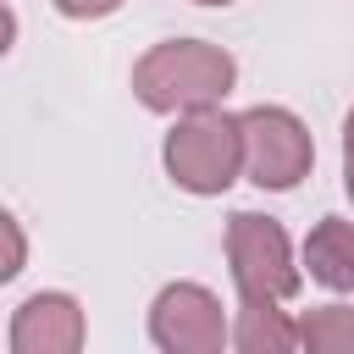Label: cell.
Returning a JSON list of instances; mask_svg holds the SVG:
<instances>
[{
	"mask_svg": "<svg viewBox=\"0 0 354 354\" xmlns=\"http://www.w3.org/2000/svg\"><path fill=\"white\" fill-rule=\"evenodd\" d=\"M232 77H238V66H232V55L221 44L171 39V44H155L133 66V94L149 111H205V105L227 100Z\"/></svg>",
	"mask_w": 354,
	"mask_h": 354,
	"instance_id": "cell-1",
	"label": "cell"
},
{
	"mask_svg": "<svg viewBox=\"0 0 354 354\" xmlns=\"http://www.w3.org/2000/svg\"><path fill=\"white\" fill-rule=\"evenodd\" d=\"M166 171L188 194H221L243 171V116H227L216 105L183 111V122L166 133Z\"/></svg>",
	"mask_w": 354,
	"mask_h": 354,
	"instance_id": "cell-2",
	"label": "cell"
},
{
	"mask_svg": "<svg viewBox=\"0 0 354 354\" xmlns=\"http://www.w3.org/2000/svg\"><path fill=\"white\" fill-rule=\"evenodd\" d=\"M227 260H232L238 304H277V299L299 293V266H293L288 232L271 216L238 210L227 221Z\"/></svg>",
	"mask_w": 354,
	"mask_h": 354,
	"instance_id": "cell-3",
	"label": "cell"
},
{
	"mask_svg": "<svg viewBox=\"0 0 354 354\" xmlns=\"http://www.w3.org/2000/svg\"><path fill=\"white\" fill-rule=\"evenodd\" d=\"M315 166V144L304 133V122L282 105H254L243 111V171L254 188H293L299 177H310Z\"/></svg>",
	"mask_w": 354,
	"mask_h": 354,
	"instance_id": "cell-4",
	"label": "cell"
},
{
	"mask_svg": "<svg viewBox=\"0 0 354 354\" xmlns=\"http://www.w3.org/2000/svg\"><path fill=\"white\" fill-rule=\"evenodd\" d=\"M149 337L166 354H221L232 343L227 315H221V299L210 288H199V282L160 288V299L149 310Z\"/></svg>",
	"mask_w": 354,
	"mask_h": 354,
	"instance_id": "cell-5",
	"label": "cell"
},
{
	"mask_svg": "<svg viewBox=\"0 0 354 354\" xmlns=\"http://www.w3.org/2000/svg\"><path fill=\"white\" fill-rule=\"evenodd\" d=\"M17 354H72L83 348V310L66 293H33L11 321Z\"/></svg>",
	"mask_w": 354,
	"mask_h": 354,
	"instance_id": "cell-6",
	"label": "cell"
},
{
	"mask_svg": "<svg viewBox=\"0 0 354 354\" xmlns=\"http://www.w3.org/2000/svg\"><path fill=\"white\" fill-rule=\"evenodd\" d=\"M304 266L321 288L332 293H348L354 288V221L343 216H326L310 238H304Z\"/></svg>",
	"mask_w": 354,
	"mask_h": 354,
	"instance_id": "cell-7",
	"label": "cell"
},
{
	"mask_svg": "<svg viewBox=\"0 0 354 354\" xmlns=\"http://www.w3.org/2000/svg\"><path fill=\"white\" fill-rule=\"evenodd\" d=\"M232 343L243 354H282V348H299V326L277 304H243L238 326H232Z\"/></svg>",
	"mask_w": 354,
	"mask_h": 354,
	"instance_id": "cell-8",
	"label": "cell"
},
{
	"mask_svg": "<svg viewBox=\"0 0 354 354\" xmlns=\"http://www.w3.org/2000/svg\"><path fill=\"white\" fill-rule=\"evenodd\" d=\"M299 343L310 354H343L354 348V310L348 304H321L299 321Z\"/></svg>",
	"mask_w": 354,
	"mask_h": 354,
	"instance_id": "cell-9",
	"label": "cell"
},
{
	"mask_svg": "<svg viewBox=\"0 0 354 354\" xmlns=\"http://www.w3.org/2000/svg\"><path fill=\"white\" fill-rule=\"evenodd\" d=\"M0 232H6V266H0V277H17V271H22V227L6 216Z\"/></svg>",
	"mask_w": 354,
	"mask_h": 354,
	"instance_id": "cell-10",
	"label": "cell"
},
{
	"mask_svg": "<svg viewBox=\"0 0 354 354\" xmlns=\"http://www.w3.org/2000/svg\"><path fill=\"white\" fill-rule=\"evenodd\" d=\"M122 0H55V11H66V17H105V11H116Z\"/></svg>",
	"mask_w": 354,
	"mask_h": 354,
	"instance_id": "cell-11",
	"label": "cell"
},
{
	"mask_svg": "<svg viewBox=\"0 0 354 354\" xmlns=\"http://www.w3.org/2000/svg\"><path fill=\"white\" fill-rule=\"evenodd\" d=\"M343 188L354 194V111H348V122H343Z\"/></svg>",
	"mask_w": 354,
	"mask_h": 354,
	"instance_id": "cell-12",
	"label": "cell"
},
{
	"mask_svg": "<svg viewBox=\"0 0 354 354\" xmlns=\"http://www.w3.org/2000/svg\"><path fill=\"white\" fill-rule=\"evenodd\" d=\"M199 6H227V0H199Z\"/></svg>",
	"mask_w": 354,
	"mask_h": 354,
	"instance_id": "cell-13",
	"label": "cell"
}]
</instances>
